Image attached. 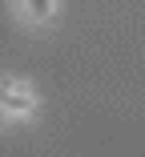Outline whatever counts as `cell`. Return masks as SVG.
Here are the masks:
<instances>
[{"instance_id": "obj_2", "label": "cell", "mask_w": 145, "mask_h": 157, "mask_svg": "<svg viewBox=\"0 0 145 157\" xmlns=\"http://www.w3.org/2000/svg\"><path fill=\"white\" fill-rule=\"evenodd\" d=\"M24 8L32 12V16H48L52 12V0H24Z\"/></svg>"}, {"instance_id": "obj_1", "label": "cell", "mask_w": 145, "mask_h": 157, "mask_svg": "<svg viewBox=\"0 0 145 157\" xmlns=\"http://www.w3.org/2000/svg\"><path fill=\"white\" fill-rule=\"evenodd\" d=\"M0 105L12 109V113H28V109H32V97H28L24 85H4V89H0Z\"/></svg>"}]
</instances>
